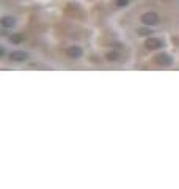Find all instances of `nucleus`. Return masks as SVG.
I'll return each instance as SVG.
<instances>
[{
    "mask_svg": "<svg viewBox=\"0 0 179 189\" xmlns=\"http://www.w3.org/2000/svg\"><path fill=\"white\" fill-rule=\"evenodd\" d=\"M13 43H22V40H24V36L22 35H14V36H11L10 38Z\"/></svg>",
    "mask_w": 179,
    "mask_h": 189,
    "instance_id": "0eeeda50",
    "label": "nucleus"
},
{
    "mask_svg": "<svg viewBox=\"0 0 179 189\" xmlns=\"http://www.w3.org/2000/svg\"><path fill=\"white\" fill-rule=\"evenodd\" d=\"M129 3V0H116V7H126Z\"/></svg>",
    "mask_w": 179,
    "mask_h": 189,
    "instance_id": "6e6552de",
    "label": "nucleus"
},
{
    "mask_svg": "<svg viewBox=\"0 0 179 189\" xmlns=\"http://www.w3.org/2000/svg\"><path fill=\"white\" fill-rule=\"evenodd\" d=\"M107 58H109V60H116V58H118V55H116V54H109V55H107Z\"/></svg>",
    "mask_w": 179,
    "mask_h": 189,
    "instance_id": "9d476101",
    "label": "nucleus"
},
{
    "mask_svg": "<svg viewBox=\"0 0 179 189\" xmlns=\"http://www.w3.org/2000/svg\"><path fill=\"white\" fill-rule=\"evenodd\" d=\"M156 62H157L159 65H162V66H170L173 60H171V57L166 55V54H159V55L156 57Z\"/></svg>",
    "mask_w": 179,
    "mask_h": 189,
    "instance_id": "39448f33",
    "label": "nucleus"
},
{
    "mask_svg": "<svg viewBox=\"0 0 179 189\" xmlns=\"http://www.w3.org/2000/svg\"><path fill=\"white\" fill-rule=\"evenodd\" d=\"M82 54H83V51H82L79 46H72V47H68V49H66V55H68L69 58H80Z\"/></svg>",
    "mask_w": 179,
    "mask_h": 189,
    "instance_id": "7ed1b4c3",
    "label": "nucleus"
},
{
    "mask_svg": "<svg viewBox=\"0 0 179 189\" xmlns=\"http://www.w3.org/2000/svg\"><path fill=\"white\" fill-rule=\"evenodd\" d=\"M141 22H143L145 25H149V27H151V25L159 24V22H160V18H159V14L149 11V13H145V14L141 16Z\"/></svg>",
    "mask_w": 179,
    "mask_h": 189,
    "instance_id": "f257e3e1",
    "label": "nucleus"
},
{
    "mask_svg": "<svg viewBox=\"0 0 179 189\" xmlns=\"http://www.w3.org/2000/svg\"><path fill=\"white\" fill-rule=\"evenodd\" d=\"M138 35H151V30H148V29H138Z\"/></svg>",
    "mask_w": 179,
    "mask_h": 189,
    "instance_id": "1a4fd4ad",
    "label": "nucleus"
},
{
    "mask_svg": "<svg viewBox=\"0 0 179 189\" xmlns=\"http://www.w3.org/2000/svg\"><path fill=\"white\" fill-rule=\"evenodd\" d=\"M0 22H2V27H5V29H10V27H14V24H16V19H14L13 16H3Z\"/></svg>",
    "mask_w": 179,
    "mask_h": 189,
    "instance_id": "423d86ee",
    "label": "nucleus"
},
{
    "mask_svg": "<svg viewBox=\"0 0 179 189\" xmlns=\"http://www.w3.org/2000/svg\"><path fill=\"white\" fill-rule=\"evenodd\" d=\"M145 44H146V47H148V49H151V51L160 49V47L163 46L162 40H159V38H148V41H146Z\"/></svg>",
    "mask_w": 179,
    "mask_h": 189,
    "instance_id": "f03ea898",
    "label": "nucleus"
},
{
    "mask_svg": "<svg viewBox=\"0 0 179 189\" xmlns=\"http://www.w3.org/2000/svg\"><path fill=\"white\" fill-rule=\"evenodd\" d=\"M10 58H11L13 62H24V60L28 58V54L24 52V51H13V52L10 54Z\"/></svg>",
    "mask_w": 179,
    "mask_h": 189,
    "instance_id": "20e7f679",
    "label": "nucleus"
}]
</instances>
